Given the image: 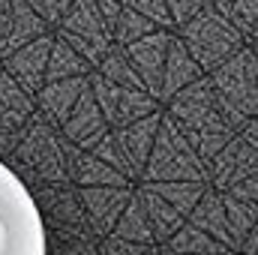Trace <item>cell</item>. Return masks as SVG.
I'll list each match as a JSON object with an SVG mask.
<instances>
[{
    "label": "cell",
    "mask_w": 258,
    "mask_h": 255,
    "mask_svg": "<svg viewBox=\"0 0 258 255\" xmlns=\"http://www.w3.org/2000/svg\"><path fill=\"white\" fill-rule=\"evenodd\" d=\"M0 255H45V225L21 177L0 162Z\"/></svg>",
    "instance_id": "cell-1"
}]
</instances>
